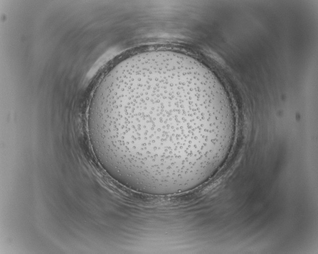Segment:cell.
Instances as JSON below:
<instances>
[{
    "label": "cell",
    "mask_w": 318,
    "mask_h": 254,
    "mask_svg": "<svg viewBox=\"0 0 318 254\" xmlns=\"http://www.w3.org/2000/svg\"><path fill=\"white\" fill-rule=\"evenodd\" d=\"M133 81L130 123L138 172L159 179L192 177L226 158L236 121L218 85L163 68L139 73Z\"/></svg>",
    "instance_id": "cell-1"
}]
</instances>
